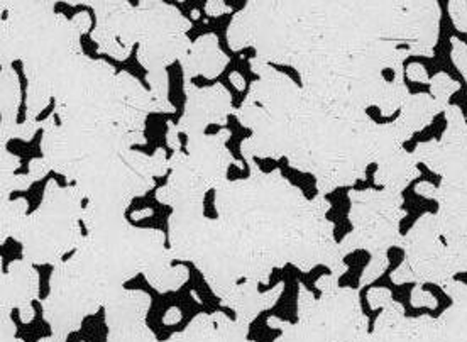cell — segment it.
<instances>
[{
    "label": "cell",
    "instance_id": "obj_1",
    "mask_svg": "<svg viewBox=\"0 0 467 342\" xmlns=\"http://www.w3.org/2000/svg\"><path fill=\"white\" fill-rule=\"evenodd\" d=\"M358 342H457L445 331L441 319L421 316L405 317L401 306L389 304L376 322V331Z\"/></svg>",
    "mask_w": 467,
    "mask_h": 342
},
{
    "label": "cell",
    "instance_id": "obj_2",
    "mask_svg": "<svg viewBox=\"0 0 467 342\" xmlns=\"http://www.w3.org/2000/svg\"><path fill=\"white\" fill-rule=\"evenodd\" d=\"M411 304H413V306H417V307H421V306H429V307L433 308L435 306H437L432 296L429 295V294H425V292L420 290V288H417V292L411 295Z\"/></svg>",
    "mask_w": 467,
    "mask_h": 342
},
{
    "label": "cell",
    "instance_id": "obj_3",
    "mask_svg": "<svg viewBox=\"0 0 467 342\" xmlns=\"http://www.w3.org/2000/svg\"><path fill=\"white\" fill-rule=\"evenodd\" d=\"M409 77L413 82H427V71L423 70L421 65H411L409 68Z\"/></svg>",
    "mask_w": 467,
    "mask_h": 342
},
{
    "label": "cell",
    "instance_id": "obj_4",
    "mask_svg": "<svg viewBox=\"0 0 467 342\" xmlns=\"http://www.w3.org/2000/svg\"><path fill=\"white\" fill-rule=\"evenodd\" d=\"M233 82L235 83V87L241 90V88H244V82H243V78L239 77V75H233Z\"/></svg>",
    "mask_w": 467,
    "mask_h": 342
}]
</instances>
